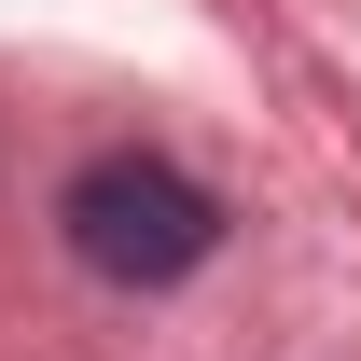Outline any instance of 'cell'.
<instances>
[{
    "instance_id": "cell-1",
    "label": "cell",
    "mask_w": 361,
    "mask_h": 361,
    "mask_svg": "<svg viewBox=\"0 0 361 361\" xmlns=\"http://www.w3.org/2000/svg\"><path fill=\"white\" fill-rule=\"evenodd\" d=\"M56 236H70V264L111 278V292H180V278L223 250V195L195 167H167V153H97V167H70V195H56Z\"/></svg>"
}]
</instances>
